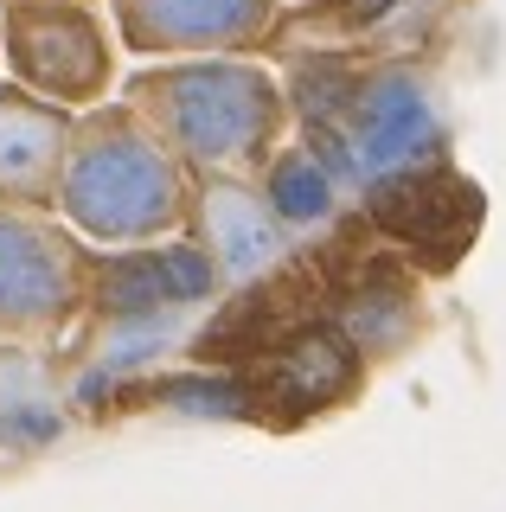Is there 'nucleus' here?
I'll list each match as a JSON object with an SVG mask.
<instances>
[{"mask_svg":"<svg viewBox=\"0 0 506 512\" xmlns=\"http://www.w3.org/2000/svg\"><path fill=\"white\" fill-rule=\"evenodd\" d=\"M186 205H193V173L122 96L77 109L52 205L65 231H77L90 250H141L186 237Z\"/></svg>","mask_w":506,"mask_h":512,"instance_id":"nucleus-3","label":"nucleus"},{"mask_svg":"<svg viewBox=\"0 0 506 512\" xmlns=\"http://www.w3.org/2000/svg\"><path fill=\"white\" fill-rule=\"evenodd\" d=\"M71 109L45 96L0 84V205L13 212H52L58 205V173L71 154Z\"/></svg>","mask_w":506,"mask_h":512,"instance_id":"nucleus-11","label":"nucleus"},{"mask_svg":"<svg viewBox=\"0 0 506 512\" xmlns=\"http://www.w3.org/2000/svg\"><path fill=\"white\" fill-rule=\"evenodd\" d=\"M353 212L366 218V231L385 250H398L423 282H442V276H455L462 256L474 250L481 218H487V199L449 154V160L410 167V173H398V180L359 192Z\"/></svg>","mask_w":506,"mask_h":512,"instance_id":"nucleus-7","label":"nucleus"},{"mask_svg":"<svg viewBox=\"0 0 506 512\" xmlns=\"http://www.w3.org/2000/svg\"><path fill=\"white\" fill-rule=\"evenodd\" d=\"M276 0H109V39L135 58H263Z\"/></svg>","mask_w":506,"mask_h":512,"instance_id":"nucleus-9","label":"nucleus"},{"mask_svg":"<svg viewBox=\"0 0 506 512\" xmlns=\"http://www.w3.org/2000/svg\"><path fill=\"white\" fill-rule=\"evenodd\" d=\"M366 372L372 365L359 359L334 333V320L321 314V320H302L295 333H282L276 346H263L257 359L237 365L225 384H231V404H244L250 423L295 429V423H308V416H327V410L353 404Z\"/></svg>","mask_w":506,"mask_h":512,"instance_id":"nucleus-8","label":"nucleus"},{"mask_svg":"<svg viewBox=\"0 0 506 512\" xmlns=\"http://www.w3.org/2000/svg\"><path fill=\"white\" fill-rule=\"evenodd\" d=\"M289 128L334 173L346 199L398 180L410 167L449 160V116L436 84L404 52H314L282 77Z\"/></svg>","mask_w":506,"mask_h":512,"instance_id":"nucleus-1","label":"nucleus"},{"mask_svg":"<svg viewBox=\"0 0 506 512\" xmlns=\"http://www.w3.org/2000/svg\"><path fill=\"white\" fill-rule=\"evenodd\" d=\"M0 58L7 84L58 109H97L116 84V39L97 0H0Z\"/></svg>","mask_w":506,"mask_h":512,"instance_id":"nucleus-6","label":"nucleus"},{"mask_svg":"<svg viewBox=\"0 0 506 512\" xmlns=\"http://www.w3.org/2000/svg\"><path fill=\"white\" fill-rule=\"evenodd\" d=\"M282 13H314V7H340V0H276Z\"/></svg>","mask_w":506,"mask_h":512,"instance_id":"nucleus-13","label":"nucleus"},{"mask_svg":"<svg viewBox=\"0 0 506 512\" xmlns=\"http://www.w3.org/2000/svg\"><path fill=\"white\" fill-rule=\"evenodd\" d=\"M186 244L212 263L218 288H244L257 276H270L282 256H295V244L282 237V224L270 218L257 180H193V205H186Z\"/></svg>","mask_w":506,"mask_h":512,"instance_id":"nucleus-10","label":"nucleus"},{"mask_svg":"<svg viewBox=\"0 0 506 512\" xmlns=\"http://www.w3.org/2000/svg\"><path fill=\"white\" fill-rule=\"evenodd\" d=\"M97 250L52 212L0 205V346L65 340L84 320Z\"/></svg>","mask_w":506,"mask_h":512,"instance_id":"nucleus-5","label":"nucleus"},{"mask_svg":"<svg viewBox=\"0 0 506 512\" xmlns=\"http://www.w3.org/2000/svg\"><path fill=\"white\" fill-rule=\"evenodd\" d=\"M308 250L314 282H321V308L334 333L359 359H398V352L423 333V276L398 250H385L366 231V218L346 212L334 231H321Z\"/></svg>","mask_w":506,"mask_h":512,"instance_id":"nucleus-4","label":"nucleus"},{"mask_svg":"<svg viewBox=\"0 0 506 512\" xmlns=\"http://www.w3.org/2000/svg\"><path fill=\"white\" fill-rule=\"evenodd\" d=\"M122 103L193 180H257L289 141V96L263 58H167L122 84Z\"/></svg>","mask_w":506,"mask_h":512,"instance_id":"nucleus-2","label":"nucleus"},{"mask_svg":"<svg viewBox=\"0 0 506 512\" xmlns=\"http://www.w3.org/2000/svg\"><path fill=\"white\" fill-rule=\"evenodd\" d=\"M257 192H263L270 218L282 224V237H289L295 250L314 244L321 231H334V224L353 212V199L334 186V173H327L302 141H282V148L270 154V167L257 173Z\"/></svg>","mask_w":506,"mask_h":512,"instance_id":"nucleus-12","label":"nucleus"}]
</instances>
